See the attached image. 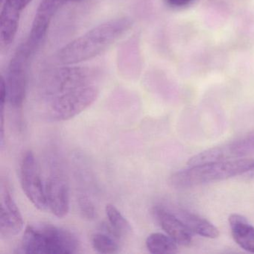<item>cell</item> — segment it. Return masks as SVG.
<instances>
[{
    "label": "cell",
    "instance_id": "277c9868",
    "mask_svg": "<svg viewBox=\"0 0 254 254\" xmlns=\"http://www.w3.org/2000/svg\"><path fill=\"white\" fill-rule=\"evenodd\" d=\"M95 85L87 86L50 99L46 117L53 121H65L85 111L99 96Z\"/></svg>",
    "mask_w": 254,
    "mask_h": 254
},
{
    "label": "cell",
    "instance_id": "30bf717a",
    "mask_svg": "<svg viewBox=\"0 0 254 254\" xmlns=\"http://www.w3.org/2000/svg\"><path fill=\"white\" fill-rule=\"evenodd\" d=\"M32 0H5L0 14V48L6 50L14 42L20 16Z\"/></svg>",
    "mask_w": 254,
    "mask_h": 254
},
{
    "label": "cell",
    "instance_id": "2e32d148",
    "mask_svg": "<svg viewBox=\"0 0 254 254\" xmlns=\"http://www.w3.org/2000/svg\"><path fill=\"white\" fill-rule=\"evenodd\" d=\"M145 245L151 254H168L178 252V244L170 236L163 233L150 234L145 241Z\"/></svg>",
    "mask_w": 254,
    "mask_h": 254
},
{
    "label": "cell",
    "instance_id": "e0dca14e",
    "mask_svg": "<svg viewBox=\"0 0 254 254\" xmlns=\"http://www.w3.org/2000/svg\"><path fill=\"white\" fill-rule=\"evenodd\" d=\"M120 240L105 232L96 233L92 236L91 244L93 249L99 254H114L120 251Z\"/></svg>",
    "mask_w": 254,
    "mask_h": 254
},
{
    "label": "cell",
    "instance_id": "ffe728a7",
    "mask_svg": "<svg viewBox=\"0 0 254 254\" xmlns=\"http://www.w3.org/2000/svg\"><path fill=\"white\" fill-rule=\"evenodd\" d=\"M169 5L173 7H183L192 2L193 0H165Z\"/></svg>",
    "mask_w": 254,
    "mask_h": 254
},
{
    "label": "cell",
    "instance_id": "6da1fadb",
    "mask_svg": "<svg viewBox=\"0 0 254 254\" xmlns=\"http://www.w3.org/2000/svg\"><path fill=\"white\" fill-rule=\"evenodd\" d=\"M133 26L128 17L112 19L95 26L58 52L62 64L74 65L94 59L117 42Z\"/></svg>",
    "mask_w": 254,
    "mask_h": 254
},
{
    "label": "cell",
    "instance_id": "9c48e42d",
    "mask_svg": "<svg viewBox=\"0 0 254 254\" xmlns=\"http://www.w3.org/2000/svg\"><path fill=\"white\" fill-rule=\"evenodd\" d=\"M82 0H42L35 14L26 45L35 54L44 41L49 27L56 13L65 4L80 2Z\"/></svg>",
    "mask_w": 254,
    "mask_h": 254
},
{
    "label": "cell",
    "instance_id": "ba28073f",
    "mask_svg": "<svg viewBox=\"0 0 254 254\" xmlns=\"http://www.w3.org/2000/svg\"><path fill=\"white\" fill-rule=\"evenodd\" d=\"M254 154V134L248 135L219 146L213 147L199 153L190 159V166L212 162L235 160Z\"/></svg>",
    "mask_w": 254,
    "mask_h": 254
},
{
    "label": "cell",
    "instance_id": "7c38bea8",
    "mask_svg": "<svg viewBox=\"0 0 254 254\" xmlns=\"http://www.w3.org/2000/svg\"><path fill=\"white\" fill-rule=\"evenodd\" d=\"M47 209L58 218H64L69 210L67 183L59 176L50 178L45 184Z\"/></svg>",
    "mask_w": 254,
    "mask_h": 254
},
{
    "label": "cell",
    "instance_id": "9a60e30c",
    "mask_svg": "<svg viewBox=\"0 0 254 254\" xmlns=\"http://www.w3.org/2000/svg\"><path fill=\"white\" fill-rule=\"evenodd\" d=\"M229 224L235 242L245 251L254 254V227L246 218L233 214L229 217Z\"/></svg>",
    "mask_w": 254,
    "mask_h": 254
},
{
    "label": "cell",
    "instance_id": "8992f818",
    "mask_svg": "<svg viewBox=\"0 0 254 254\" xmlns=\"http://www.w3.org/2000/svg\"><path fill=\"white\" fill-rule=\"evenodd\" d=\"M99 72L87 66H71L54 71L44 84L46 94L51 99L77 89L93 85Z\"/></svg>",
    "mask_w": 254,
    "mask_h": 254
},
{
    "label": "cell",
    "instance_id": "8fae6325",
    "mask_svg": "<svg viewBox=\"0 0 254 254\" xmlns=\"http://www.w3.org/2000/svg\"><path fill=\"white\" fill-rule=\"evenodd\" d=\"M23 228L21 212L6 186H2L0 200V236L8 238L18 234Z\"/></svg>",
    "mask_w": 254,
    "mask_h": 254
},
{
    "label": "cell",
    "instance_id": "7a4b0ae2",
    "mask_svg": "<svg viewBox=\"0 0 254 254\" xmlns=\"http://www.w3.org/2000/svg\"><path fill=\"white\" fill-rule=\"evenodd\" d=\"M80 242L72 232L47 223L26 227L16 254H76Z\"/></svg>",
    "mask_w": 254,
    "mask_h": 254
},
{
    "label": "cell",
    "instance_id": "5b68a950",
    "mask_svg": "<svg viewBox=\"0 0 254 254\" xmlns=\"http://www.w3.org/2000/svg\"><path fill=\"white\" fill-rule=\"evenodd\" d=\"M33 55L24 42L17 48L10 61L5 80L7 102L12 108L18 109L23 106L27 88L28 69Z\"/></svg>",
    "mask_w": 254,
    "mask_h": 254
},
{
    "label": "cell",
    "instance_id": "52a82bcc",
    "mask_svg": "<svg viewBox=\"0 0 254 254\" xmlns=\"http://www.w3.org/2000/svg\"><path fill=\"white\" fill-rule=\"evenodd\" d=\"M20 183L29 201L40 210H47L45 184L41 179L35 155L26 151L20 164Z\"/></svg>",
    "mask_w": 254,
    "mask_h": 254
},
{
    "label": "cell",
    "instance_id": "4fadbf2b",
    "mask_svg": "<svg viewBox=\"0 0 254 254\" xmlns=\"http://www.w3.org/2000/svg\"><path fill=\"white\" fill-rule=\"evenodd\" d=\"M153 215L160 227L178 245H190L191 242L192 233L187 226L168 208L155 206Z\"/></svg>",
    "mask_w": 254,
    "mask_h": 254
},
{
    "label": "cell",
    "instance_id": "44dd1931",
    "mask_svg": "<svg viewBox=\"0 0 254 254\" xmlns=\"http://www.w3.org/2000/svg\"><path fill=\"white\" fill-rule=\"evenodd\" d=\"M248 175H249V176L252 177V178H254V167L253 168V169H251V170L250 171V172H248Z\"/></svg>",
    "mask_w": 254,
    "mask_h": 254
},
{
    "label": "cell",
    "instance_id": "5bb4252c",
    "mask_svg": "<svg viewBox=\"0 0 254 254\" xmlns=\"http://www.w3.org/2000/svg\"><path fill=\"white\" fill-rule=\"evenodd\" d=\"M169 209L181 219L191 233L209 239L219 236L218 228L205 218L183 209Z\"/></svg>",
    "mask_w": 254,
    "mask_h": 254
},
{
    "label": "cell",
    "instance_id": "ac0fdd59",
    "mask_svg": "<svg viewBox=\"0 0 254 254\" xmlns=\"http://www.w3.org/2000/svg\"><path fill=\"white\" fill-rule=\"evenodd\" d=\"M108 223L123 239L132 231L131 225L114 205L109 203L105 207Z\"/></svg>",
    "mask_w": 254,
    "mask_h": 254
},
{
    "label": "cell",
    "instance_id": "3957f363",
    "mask_svg": "<svg viewBox=\"0 0 254 254\" xmlns=\"http://www.w3.org/2000/svg\"><path fill=\"white\" fill-rule=\"evenodd\" d=\"M254 167V159L248 158L203 163L173 174L169 178V184L178 190L191 188L238 176Z\"/></svg>",
    "mask_w": 254,
    "mask_h": 254
},
{
    "label": "cell",
    "instance_id": "d6986e66",
    "mask_svg": "<svg viewBox=\"0 0 254 254\" xmlns=\"http://www.w3.org/2000/svg\"><path fill=\"white\" fill-rule=\"evenodd\" d=\"M78 209L81 217L84 219L91 221L96 217V210L92 200L87 195L80 196L78 197Z\"/></svg>",
    "mask_w": 254,
    "mask_h": 254
}]
</instances>
